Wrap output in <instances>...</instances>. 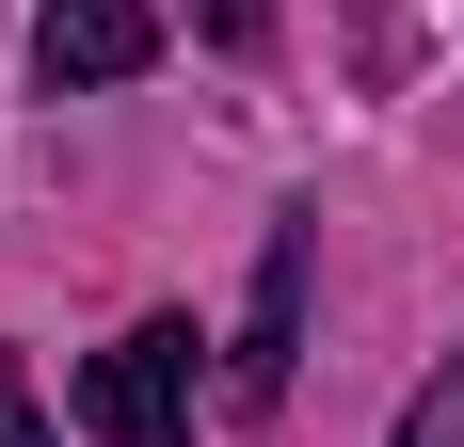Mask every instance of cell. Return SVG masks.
Wrapping results in <instances>:
<instances>
[{
    "label": "cell",
    "instance_id": "obj_1",
    "mask_svg": "<svg viewBox=\"0 0 464 447\" xmlns=\"http://www.w3.org/2000/svg\"><path fill=\"white\" fill-rule=\"evenodd\" d=\"M192 352H208L192 319H129L81 367V432L96 447H192Z\"/></svg>",
    "mask_w": 464,
    "mask_h": 447
},
{
    "label": "cell",
    "instance_id": "obj_2",
    "mask_svg": "<svg viewBox=\"0 0 464 447\" xmlns=\"http://www.w3.org/2000/svg\"><path fill=\"white\" fill-rule=\"evenodd\" d=\"M160 64V0H48L33 16V81L48 96H112Z\"/></svg>",
    "mask_w": 464,
    "mask_h": 447
},
{
    "label": "cell",
    "instance_id": "obj_3",
    "mask_svg": "<svg viewBox=\"0 0 464 447\" xmlns=\"http://www.w3.org/2000/svg\"><path fill=\"white\" fill-rule=\"evenodd\" d=\"M288 352H304V224H273V256H256V304H240L225 400H240V415H273V400H288Z\"/></svg>",
    "mask_w": 464,
    "mask_h": 447
},
{
    "label": "cell",
    "instance_id": "obj_4",
    "mask_svg": "<svg viewBox=\"0 0 464 447\" xmlns=\"http://www.w3.org/2000/svg\"><path fill=\"white\" fill-rule=\"evenodd\" d=\"M401 447H464V352H449V367L417 384V415H401Z\"/></svg>",
    "mask_w": 464,
    "mask_h": 447
},
{
    "label": "cell",
    "instance_id": "obj_5",
    "mask_svg": "<svg viewBox=\"0 0 464 447\" xmlns=\"http://www.w3.org/2000/svg\"><path fill=\"white\" fill-rule=\"evenodd\" d=\"M208 16V48H273V0H192Z\"/></svg>",
    "mask_w": 464,
    "mask_h": 447
},
{
    "label": "cell",
    "instance_id": "obj_6",
    "mask_svg": "<svg viewBox=\"0 0 464 447\" xmlns=\"http://www.w3.org/2000/svg\"><path fill=\"white\" fill-rule=\"evenodd\" d=\"M0 447H48V415H33V367L0 352Z\"/></svg>",
    "mask_w": 464,
    "mask_h": 447
}]
</instances>
